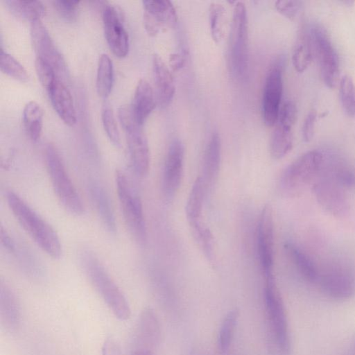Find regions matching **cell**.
Instances as JSON below:
<instances>
[{
	"label": "cell",
	"mask_w": 355,
	"mask_h": 355,
	"mask_svg": "<svg viewBox=\"0 0 355 355\" xmlns=\"http://www.w3.org/2000/svg\"><path fill=\"white\" fill-rule=\"evenodd\" d=\"M6 200L16 220L34 242L49 256L59 259L62 245L54 229L15 192L8 191Z\"/></svg>",
	"instance_id": "cell-1"
},
{
	"label": "cell",
	"mask_w": 355,
	"mask_h": 355,
	"mask_svg": "<svg viewBox=\"0 0 355 355\" xmlns=\"http://www.w3.org/2000/svg\"><path fill=\"white\" fill-rule=\"evenodd\" d=\"M80 259L90 282L114 316L121 320L128 319L130 308L126 297L95 254L85 250Z\"/></svg>",
	"instance_id": "cell-2"
},
{
	"label": "cell",
	"mask_w": 355,
	"mask_h": 355,
	"mask_svg": "<svg viewBox=\"0 0 355 355\" xmlns=\"http://www.w3.org/2000/svg\"><path fill=\"white\" fill-rule=\"evenodd\" d=\"M324 154L318 150L307 151L291 163L282 173L279 189L282 194L294 197L303 192L320 175Z\"/></svg>",
	"instance_id": "cell-3"
},
{
	"label": "cell",
	"mask_w": 355,
	"mask_h": 355,
	"mask_svg": "<svg viewBox=\"0 0 355 355\" xmlns=\"http://www.w3.org/2000/svg\"><path fill=\"white\" fill-rule=\"evenodd\" d=\"M44 158L52 187L60 202L70 214L83 215L85 212L83 201L53 144L46 146Z\"/></svg>",
	"instance_id": "cell-4"
},
{
	"label": "cell",
	"mask_w": 355,
	"mask_h": 355,
	"mask_svg": "<svg viewBox=\"0 0 355 355\" xmlns=\"http://www.w3.org/2000/svg\"><path fill=\"white\" fill-rule=\"evenodd\" d=\"M120 207L129 232L139 245L147 241V230L141 200L126 175L118 170L115 175Z\"/></svg>",
	"instance_id": "cell-5"
},
{
	"label": "cell",
	"mask_w": 355,
	"mask_h": 355,
	"mask_svg": "<svg viewBox=\"0 0 355 355\" xmlns=\"http://www.w3.org/2000/svg\"><path fill=\"white\" fill-rule=\"evenodd\" d=\"M248 18L243 2L234 6L230 29L229 62L231 73L238 80L245 78L248 71Z\"/></svg>",
	"instance_id": "cell-6"
},
{
	"label": "cell",
	"mask_w": 355,
	"mask_h": 355,
	"mask_svg": "<svg viewBox=\"0 0 355 355\" xmlns=\"http://www.w3.org/2000/svg\"><path fill=\"white\" fill-rule=\"evenodd\" d=\"M264 298L268 322L277 345L282 352L288 354L291 349L288 319L273 275L266 277Z\"/></svg>",
	"instance_id": "cell-7"
},
{
	"label": "cell",
	"mask_w": 355,
	"mask_h": 355,
	"mask_svg": "<svg viewBox=\"0 0 355 355\" xmlns=\"http://www.w3.org/2000/svg\"><path fill=\"white\" fill-rule=\"evenodd\" d=\"M314 55L316 56L320 77L324 84L333 88L338 81V55L326 30L319 24L310 26Z\"/></svg>",
	"instance_id": "cell-8"
},
{
	"label": "cell",
	"mask_w": 355,
	"mask_h": 355,
	"mask_svg": "<svg viewBox=\"0 0 355 355\" xmlns=\"http://www.w3.org/2000/svg\"><path fill=\"white\" fill-rule=\"evenodd\" d=\"M284 60L278 58L270 67L265 80L262 97V115L265 125L277 123L283 93Z\"/></svg>",
	"instance_id": "cell-9"
},
{
	"label": "cell",
	"mask_w": 355,
	"mask_h": 355,
	"mask_svg": "<svg viewBox=\"0 0 355 355\" xmlns=\"http://www.w3.org/2000/svg\"><path fill=\"white\" fill-rule=\"evenodd\" d=\"M124 129L130 160L134 172L140 177L147 175L150 167V150L147 138L135 119L128 116L120 121Z\"/></svg>",
	"instance_id": "cell-10"
},
{
	"label": "cell",
	"mask_w": 355,
	"mask_h": 355,
	"mask_svg": "<svg viewBox=\"0 0 355 355\" xmlns=\"http://www.w3.org/2000/svg\"><path fill=\"white\" fill-rule=\"evenodd\" d=\"M345 189L324 173L316 179L313 185L315 196L321 207L339 218L345 216L349 209Z\"/></svg>",
	"instance_id": "cell-11"
},
{
	"label": "cell",
	"mask_w": 355,
	"mask_h": 355,
	"mask_svg": "<svg viewBox=\"0 0 355 355\" xmlns=\"http://www.w3.org/2000/svg\"><path fill=\"white\" fill-rule=\"evenodd\" d=\"M31 36L36 58L48 62L54 69L60 79L61 77H66L67 69L64 58L41 19L31 22Z\"/></svg>",
	"instance_id": "cell-12"
},
{
	"label": "cell",
	"mask_w": 355,
	"mask_h": 355,
	"mask_svg": "<svg viewBox=\"0 0 355 355\" xmlns=\"http://www.w3.org/2000/svg\"><path fill=\"white\" fill-rule=\"evenodd\" d=\"M257 252L265 277L273 275L274 265V223L272 210L266 205L260 214L257 230Z\"/></svg>",
	"instance_id": "cell-13"
},
{
	"label": "cell",
	"mask_w": 355,
	"mask_h": 355,
	"mask_svg": "<svg viewBox=\"0 0 355 355\" xmlns=\"http://www.w3.org/2000/svg\"><path fill=\"white\" fill-rule=\"evenodd\" d=\"M142 3L144 24L148 35L155 36L160 31L175 26L178 15L170 1L145 0Z\"/></svg>",
	"instance_id": "cell-14"
},
{
	"label": "cell",
	"mask_w": 355,
	"mask_h": 355,
	"mask_svg": "<svg viewBox=\"0 0 355 355\" xmlns=\"http://www.w3.org/2000/svg\"><path fill=\"white\" fill-rule=\"evenodd\" d=\"M102 17L110 49L116 56L125 57L129 51V39L120 12L114 6L107 4L103 9Z\"/></svg>",
	"instance_id": "cell-15"
},
{
	"label": "cell",
	"mask_w": 355,
	"mask_h": 355,
	"mask_svg": "<svg viewBox=\"0 0 355 355\" xmlns=\"http://www.w3.org/2000/svg\"><path fill=\"white\" fill-rule=\"evenodd\" d=\"M184 148L178 139L170 144L163 173V190L166 197H173L180 188L184 171Z\"/></svg>",
	"instance_id": "cell-16"
},
{
	"label": "cell",
	"mask_w": 355,
	"mask_h": 355,
	"mask_svg": "<svg viewBox=\"0 0 355 355\" xmlns=\"http://www.w3.org/2000/svg\"><path fill=\"white\" fill-rule=\"evenodd\" d=\"M317 283L324 293L336 300L348 299L355 291V283L352 275L339 268L320 274Z\"/></svg>",
	"instance_id": "cell-17"
},
{
	"label": "cell",
	"mask_w": 355,
	"mask_h": 355,
	"mask_svg": "<svg viewBox=\"0 0 355 355\" xmlns=\"http://www.w3.org/2000/svg\"><path fill=\"white\" fill-rule=\"evenodd\" d=\"M153 71L157 101L161 107H166L173 101L175 86L172 73L157 54L153 57Z\"/></svg>",
	"instance_id": "cell-18"
},
{
	"label": "cell",
	"mask_w": 355,
	"mask_h": 355,
	"mask_svg": "<svg viewBox=\"0 0 355 355\" xmlns=\"http://www.w3.org/2000/svg\"><path fill=\"white\" fill-rule=\"evenodd\" d=\"M51 104L63 122L73 126L77 121L71 95L60 79H58L47 92Z\"/></svg>",
	"instance_id": "cell-19"
},
{
	"label": "cell",
	"mask_w": 355,
	"mask_h": 355,
	"mask_svg": "<svg viewBox=\"0 0 355 355\" xmlns=\"http://www.w3.org/2000/svg\"><path fill=\"white\" fill-rule=\"evenodd\" d=\"M220 160V139L218 133L214 132L207 144L203 159V171L201 178L206 191L214 184L218 178Z\"/></svg>",
	"instance_id": "cell-20"
},
{
	"label": "cell",
	"mask_w": 355,
	"mask_h": 355,
	"mask_svg": "<svg viewBox=\"0 0 355 355\" xmlns=\"http://www.w3.org/2000/svg\"><path fill=\"white\" fill-rule=\"evenodd\" d=\"M137 349L150 350L159 343L161 330L157 317L153 309H145L141 313L136 331Z\"/></svg>",
	"instance_id": "cell-21"
},
{
	"label": "cell",
	"mask_w": 355,
	"mask_h": 355,
	"mask_svg": "<svg viewBox=\"0 0 355 355\" xmlns=\"http://www.w3.org/2000/svg\"><path fill=\"white\" fill-rule=\"evenodd\" d=\"M0 320L8 331H15L21 323L20 306L16 295L6 284L0 286Z\"/></svg>",
	"instance_id": "cell-22"
},
{
	"label": "cell",
	"mask_w": 355,
	"mask_h": 355,
	"mask_svg": "<svg viewBox=\"0 0 355 355\" xmlns=\"http://www.w3.org/2000/svg\"><path fill=\"white\" fill-rule=\"evenodd\" d=\"M155 105V96L150 85L145 79H141L135 88L130 105L133 116L139 125L144 124Z\"/></svg>",
	"instance_id": "cell-23"
},
{
	"label": "cell",
	"mask_w": 355,
	"mask_h": 355,
	"mask_svg": "<svg viewBox=\"0 0 355 355\" xmlns=\"http://www.w3.org/2000/svg\"><path fill=\"white\" fill-rule=\"evenodd\" d=\"M88 191L92 201L105 228L110 233L116 230V219L109 196L104 187L96 181L88 184Z\"/></svg>",
	"instance_id": "cell-24"
},
{
	"label": "cell",
	"mask_w": 355,
	"mask_h": 355,
	"mask_svg": "<svg viewBox=\"0 0 355 355\" xmlns=\"http://www.w3.org/2000/svg\"><path fill=\"white\" fill-rule=\"evenodd\" d=\"M314 55L310 27L300 28L292 53L293 67L298 73H302L309 67Z\"/></svg>",
	"instance_id": "cell-25"
},
{
	"label": "cell",
	"mask_w": 355,
	"mask_h": 355,
	"mask_svg": "<svg viewBox=\"0 0 355 355\" xmlns=\"http://www.w3.org/2000/svg\"><path fill=\"white\" fill-rule=\"evenodd\" d=\"M294 123L278 119L270 141V152L274 159H282L292 149Z\"/></svg>",
	"instance_id": "cell-26"
},
{
	"label": "cell",
	"mask_w": 355,
	"mask_h": 355,
	"mask_svg": "<svg viewBox=\"0 0 355 355\" xmlns=\"http://www.w3.org/2000/svg\"><path fill=\"white\" fill-rule=\"evenodd\" d=\"M322 170L344 189L355 188V168L345 161L333 157L327 162L324 156Z\"/></svg>",
	"instance_id": "cell-27"
},
{
	"label": "cell",
	"mask_w": 355,
	"mask_h": 355,
	"mask_svg": "<svg viewBox=\"0 0 355 355\" xmlns=\"http://www.w3.org/2000/svg\"><path fill=\"white\" fill-rule=\"evenodd\" d=\"M206 193L202 180L198 177L189 193L186 207V216L191 227L201 224L203 201Z\"/></svg>",
	"instance_id": "cell-28"
},
{
	"label": "cell",
	"mask_w": 355,
	"mask_h": 355,
	"mask_svg": "<svg viewBox=\"0 0 355 355\" xmlns=\"http://www.w3.org/2000/svg\"><path fill=\"white\" fill-rule=\"evenodd\" d=\"M284 248L301 276L310 282H317L320 273L309 257L293 243H286Z\"/></svg>",
	"instance_id": "cell-29"
},
{
	"label": "cell",
	"mask_w": 355,
	"mask_h": 355,
	"mask_svg": "<svg viewBox=\"0 0 355 355\" xmlns=\"http://www.w3.org/2000/svg\"><path fill=\"white\" fill-rule=\"evenodd\" d=\"M43 110L35 101L26 104L23 110V123L25 131L33 141H37L41 136L43 124Z\"/></svg>",
	"instance_id": "cell-30"
},
{
	"label": "cell",
	"mask_w": 355,
	"mask_h": 355,
	"mask_svg": "<svg viewBox=\"0 0 355 355\" xmlns=\"http://www.w3.org/2000/svg\"><path fill=\"white\" fill-rule=\"evenodd\" d=\"M114 82V69L112 60L103 53L100 55L96 74L97 93L103 98H107L112 90Z\"/></svg>",
	"instance_id": "cell-31"
},
{
	"label": "cell",
	"mask_w": 355,
	"mask_h": 355,
	"mask_svg": "<svg viewBox=\"0 0 355 355\" xmlns=\"http://www.w3.org/2000/svg\"><path fill=\"white\" fill-rule=\"evenodd\" d=\"M210 33L216 43H220L227 28V12L221 3H211L209 8Z\"/></svg>",
	"instance_id": "cell-32"
},
{
	"label": "cell",
	"mask_w": 355,
	"mask_h": 355,
	"mask_svg": "<svg viewBox=\"0 0 355 355\" xmlns=\"http://www.w3.org/2000/svg\"><path fill=\"white\" fill-rule=\"evenodd\" d=\"M10 10L17 17L30 21L41 19L45 8L40 1L7 0Z\"/></svg>",
	"instance_id": "cell-33"
},
{
	"label": "cell",
	"mask_w": 355,
	"mask_h": 355,
	"mask_svg": "<svg viewBox=\"0 0 355 355\" xmlns=\"http://www.w3.org/2000/svg\"><path fill=\"white\" fill-rule=\"evenodd\" d=\"M239 317V311L235 308L230 310L224 318L217 339L219 352L225 353L228 350L233 340Z\"/></svg>",
	"instance_id": "cell-34"
},
{
	"label": "cell",
	"mask_w": 355,
	"mask_h": 355,
	"mask_svg": "<svg viewBox=\"0 0 355 355\" xmlns=\"http://www.w3.org/2000/svg\"><path fill=\"white\" fill-rule=\"evenodd\" d=\"M339 98L345 114L349 117H354L355 83L347 75L343 76L339 80Z\"/></svg>",
	"instance_id": "cell-35"
},
{
	"label": "cell",
	"mask_w": 355,
	"mask_h": 355,
	"mask_svg": "<svg viewBox=\"0 0 355 355\" xmlns=\"http://www.w3.org/2000/svg\"><path fill=\"white\" fill-rule=\"evenodd\" d=\"M1 71L15 80L26 82L28 75L24 67L10 54L1 49Z\"/></svg>",
	"instance_id": "cell-36"
},
{
	"label": "cell",
	"mask_w": 355,
	"mask_h": 355,
	"mask_svg": "<svg viewBox=\"0 0 355 355\" xmlns=\"http://www.w3.org/2000/svg\"><path fill=\"white\" fill-rule=\"evenodd\" d=\"M101 120L104 130L110 141L116 146L121 144L119 131L110 105L105 103L101 110Z\"/></svg>",
	"instance_id": "cell-37"
},
{
	"label": "cell",
	"mask_w": 355,
	"mask_h": 355,
	"mask_svg": "<svg viewBox=\"0 0 355 355\" xmlns=\"http://www.w3.org/2000/svg\"><path fill=\"white\" fill-rule=\"evenodd\" d=\"M35 65L38 79L48 92L59 78L54 69L44 60L36 58Z\"/></svg>",
	"instance_id": "cell-38"
},
{
	"label": "cell",
	"mask_w": 355,
	"mask_h": 355,
	"mask_svg": "<svg viewBox=\"0 0 355 355\" xmlns=\"http://www.w3.org/2000/svg\"><path fill=\"white\" fill-rule=\"evenodd\" d=\"M53 6L59 15L66 21L73 22L78 17L79 1L55 0Z\"/></svg>",
	"instance_id": "cell-39"
},
{
	"label": "cell",
	"mask_w": 355,
	"mask_h": 355,
	"mask_svg": "<svg viewBox=\"0 0 355 355\" xmlns=\"http://www.w3.org/2000/svg\"><path fill=\"white\" fill-rule=\"evenodd\" d=\"M302 2L295 0H279L275 1L276 10L283 16L293 19L299 13Z\"/></svg>",
	"instance_id": "cell-40"
},
{
	"label": "cell",
	"mask_w": 355,
	"mask_h": 355,
	"mask_svg": "<svg viewBox=\"0 0 355 355\" xmlns=\"http://www.w3.org/2000/svg\"><path fill=\"white\" fill-rule=\"evenodd\" d=\"M316 113L315 111H310L306 116L303 122L302 134L304 141H310L314 135Z\"/></svg>",
	"instance_id": "cell-41"
},
{
	"label": "cell",
	"mask_w": 355,
	"mask_h": 355,
	"mask_svg": "<svg viewBox=\"0 0 355 355\" xmlns=\"http://www.w3.org/2000/svg\"><path fill=\"white\" fill-rule=\"evenodd\" d=\"M102 355H121L119 344L112 338H107L102 346Z\"/></svg>",
	"instance_id": "cell-42"
},
{
	"label": "cell",
	"mask_w": 355,
	"mask_h": 355,
	"mask_svg": "<svg viewBox=\"0 0 355 355\" xmlns=\"http://www.w3.org/2000/svg\"><path fill=\"white\" fill-rule=\"evenodd\" d=\"M169 66L173 71H179L184 64V57L179 53H174L169 55Z\"/></svg>",
	"instance_id": "cell-43"
},
{
	"label": "cell",
	"mask_w": 355,
	"mask_h": 355,
	"mask_svg": "<svg viewBox=\"0 0 355 355\" xmlns=\"http://www.w3.org/2000/svg\"><path fill=\"white\" fill-rule=\"evenodd\" d=\"M132 355H153L150 350L145 349H136Z\"/></svg>",
	"instance_id": "cell-44"
},
{
	"label": "cell",
	"mask_w": 355,
	"mask_h": 355,
	"mask_svg": "<svg viewBox=\"0 0 355 355\" xmlns=\"http://www.w3.org/2000/svg\"><path fill=\"white\" fill-rule=\"evenodd\" d=\"M353 342H354V344L355 345V335L354 336V338H353Z\"/></svg>",
	"instance_id": "cell-45"
}]
</instances>
